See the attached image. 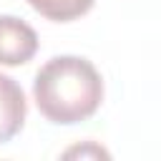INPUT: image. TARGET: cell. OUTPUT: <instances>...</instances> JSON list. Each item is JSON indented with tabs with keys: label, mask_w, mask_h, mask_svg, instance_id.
Masks as SVG:
<instances>
[{
	"label": "cell",
	"mask_w": 161,
	"mask_h": 161,
	"mask_svg": "<svg viewBox=\"0 0 161 161\" xmlns=\"http://www.w3.org/2000/svg\"><path fill=\"white\" fill-rule=\"evenodd\" d=\"M38 111L58 126L88 121L103 101V80L96 65L80 55L50 58L33 80Z\"/></svg>",
	"instance_id": "cell-1"
},
{
	"label": "cell",
	"mask_w": 161,
	"mask_h": 161,
	"mask_svg": "<svg viewBox=\"0 0 161 161\" xmlns=\"http://www.w3.org/2000/svg\"><path fill=\"white\" fill-rule=\"evenodd\" d=\"M38 53V33L15 15H0V65H23Z\"/></svg>",
	"instance_id": "cell-2"
},
{
	"label": "cell",
	"mask_w": 161,
	"mask_h": 161,
	"mask_svg": "<svg viewBox=\"0 0 161 161\" xmlns=\"http://www.w3.org/2000/svg\"><path fill=\"white\" fill-rule=\"evenodd\" d=\"M28 103L18 80L0 73V143L15 138L25 123Z\"/></svg>",
	"instance_id": "cell-3"
},
{
	"label": "cell",
	"mask_w": 161,
	"mask_h": 161,
	"mask_svg": "<svg viewBox=\"0 0 161 161\" xmlns=\"http://www.w3.org/2000/svg\"><path fill=\"white\" fill-rule=\"evenodd\" d=\"M35 13H40L48 20L55 23H70L80 15H86L96 0H25Z\"/></svg>",
	"instance_id": "cell-4"
}]
</instances>
